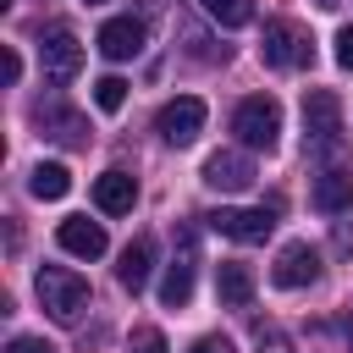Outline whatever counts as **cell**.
Returning a JSON list of instances; mask_svg holds the SVG:
<instances>
[{
	"label": "cell",
	"instance_id": "28",
	"mask_svg": "<svg viewBox=\"0 0 353 353\" xmlns=\"http://www.w3.org/2000/svg\"><path fill=\"white\" fill-rule=\"evenodd\" d=\"M347 347H353V320H347Z\"/></svg>",
	"mask_w": 353,
	"mask_h": 353
},
{
	"label": "cell",
	"instance_id": "9",
	"mask_svg": "<svg viewBox=\"0 0 353 353\" xmlns=\"http://www.w3.org/2000/svg\"><path fill=\"white\" fill-rule=\"evenodd\" d=\"M270 281L287 287V292L314 287V281H320V254H314L309 243H287V248L276 254V265H270Z\"/></svg>",
	"mask_w": 353,
	"mask_h": 353
},
{
	"label": "cell",
	"instance_id": "29",
	"mask_svg": "<svg viewBox=\"0 0 353 353\" xmlns=\"http://www.w3.org/2000/svg\"><path fill=\"white\" fill-rule=\"evenodd\" d=\"M88 6H105V0H88Z\"/></svg>",
	"mask_w": 353,
	"mask_h": 353
},
{
	"label": "cell",
	"instance_id": "24",
	"mask_svg": "<svg viewBox=\"0 0 353 353\" xmlns=\"http://www.w3.org/2000/svg\"><path fill=\"white\" fill-rule=\"evenodd\" d=\"M132 353H165V336H160V331H143V336H138V347H132Z\"/></svg>",
	"mask_w": 353,
	"mask_h": 353
},
{
	"label": "cell",
	"instance_id": "10",
	"mask_svg": "<svg viewBox=\"0 0 353 353\" xmlns=\"http://www.w3.org/2000/svg\"><path fill=\"white\" fill-rule=\"evenodd\" d=\"M204 188H215V193H243V188H254V160L237 154V149H215V154L204 160Z\"/></svg>",
	"mask_w": 353,
	"mask_h": 353
},
{
	"label": "cell",
	"instance_id": "6",
	"mask_svg": "<svg viewBox=\"0 0 353 353\" xmlns=\"http://www.w3.org/2000/svg\"><path fill=\"white\" fill-rule=\"evenodd\" d=\"M204 116H210V110H204V99H199V94H182V99H165V105H160L154 132H160L171 149H188V143L204 132Z\"/></svg>",
	"mask_w": 353,
	"mask_h": 353
},
{
	"label": "cell",
	"instance_id": "13",
	"mask_svg": "<svg viewBox=\"0 0 353 353\" xmlns=\"http://www.w3.org/2000/svg\"><path fill=\"white\" fill-rule=\"evenodd\" d=\"M309 204H314L320 215H342V210L353 204V176H347L342 165H325V171L309 182Z\"/></svg>",
	"mask_w": 353,
	"mask_h": 353
},
{
	"label": "cell",
	"instance_id": "8",
	"mask_svg": "<svg viewBox=\"0 0 353 353\" xmlns=\"http://www.w3.org/2000/svg\"><path fill=\"white\" fill-rule=\"evenodd\" d=\"M204 221H210V232H221V237H232V243H265L270 226H276V210H270V204H254V210L221 204V210L204 215Z\"/></svg>",
	"mask_w": 353,
	"mask_h": 353
},
{
	"label": "cell",
	"instance_id": "17",
	"mask_svg": "<svg viewBox=\"0 0 353 353\" xmlns=\"http://www.w3.org/2000/svg\"><path fill=\"white\" fill-rule=\"evenodd\" d=\"M215 292H221L226 309H248V303H254V270L237 265V259H226V265L215 270Z\"/></svg>",
	"mask_w": 353,
	"mask_h": 353
},
{
	"label": "cell",
	"instance_id": "23",
	"mask_svg": "<svg viewBox=\"0 0 353 353\" xmlns=\"http://www.w3.org/2000/svg\"><path fill=\"white\" fill-rule=\"evenodd\" d=\"M188 353H232V342H226V336H199Z\"/></svg>",
	"mask_w": 353,
	"mask_h": 353
},
{
	"label": "cell",
	"instance_id": "15",
	"mask_svg": "<svg viewBox=\"0 0 353 353\" xmlns=\"http://www.w3.org/2000/svg\"><path fill=\"white\" fill-rule=\"evenodd\" d=\"M94 204H99L105 215H127V210L138 204V176H132V171H99V176H94Z\"/></svg>",
	"mask_w": 353,
	"mask_h": 353
},
{
	"label": "cell",
	"instance_id": "3",
	"mask_svg": "<svg viewBox=\"0 0 353 353\" xmlns=\"http://www.w3.org/2000/svg\"><path fill=\"white\" fill-rule=\"evenodd\" d=\"M232 132H237V143H248V149H276V138H281V105H276L270 94H248V99L232 110Z\"/></svg>",
	"mask_w": 353,
	"mask_h": 353
},
{
	"label": "cell",
	"instance_id": "19",
	"mask_svg": "<svg viewBox=\"0 0 353 353\" xmlns=\"http://www.w3.org/2000/svg\"><path fill=\"white\" fill-rule=\"evenodd\" d=\"M199 6H204V17L221 22V28H248V22H254V0H199Z\"/></svg>",
	"mask_w": 353,
	"mask_h": 353
},
{
	"label": "cell",
	"instance_id": "16",
	"mask_svg": "<svg viewBox=\"0 0 353 353\" xmlns=\"http://www.w3.org/2000/svg\"><path fill=\"white\" fill-rule=\"evenodd\" d=\"M149 270H154V243H149V237H132V243L121 248L116 281H121L127 292H143V287H149Z\"/></svg>",
	"mask_w": 353,
	"mask_h": 353
},
{
	"label": "cell",
	"instance_id": "4",
	"mask_svg": "<svg viewBox=\"0 0 353 353\" xmlns=\"http://www.w3.org/2000/svg\"><path fill=\"white\" fill-rule=\"evenodd\" d=\"M39 72L50 77V83H72L77 77V66H83V44H77V33L66 28V22H50V28H39Z\"/></svg>",
	"mask_w": 353,
	"mask_h": 353
},
{
	"label": "cell",
	"instance_id": "5",
	"mask_svg": "<svg viewBox=\"0 0 353 353\" xmlns=\"http://www.w3.org/2000/svg\"><path fill=\"white\" fill-rule=\"evenodd\" d=\"M303 132H309L314 154H331L342 143V99L331 88H309L303 94Z\"/></svg>",
	"mask_w": 353,
	"mask_h": 353
},
{
	"label": "cell",
	"instance_id": "2",
	"mask_svg": "<svg viewBox=\"0 0 353 353\" xmlns=\"http://www.w3.org/2000/svg\"><path fill=\"white\" fill-rule=\"evenodd\" d=\"M259 61L276 66V72H298V66L314 61V39H309L298 22L276 17V22H265V33H259Z\"/></svg>",
	"mask_w": 353,
	"mask_h": 353
},
{
	"label": "cell",
	"instance_id": "18",
	"mask_svg": "<svg viewBox=\"0 0 353 353\" xmlns=\"http://www.w3.org/2000/svg\"><path fill=\"white\" fill-rule=\"evenodd\" d=\"M28 193H33V199H44V204H55V199H66V193H72V171H66L61 160H39V165L28 171Z\"/></svg>",
	"mask_w": 353,
	"mask_h": 353
},
{
	"label": "cell",
	"instance_id": "26",
	"mask_svg": "<svg viewBox=\"0 0 353 353\" xmlns=\"http://www.w3.org/2000/svg\"><path fill=\"white\" fill-rule=\"evenodd\" d=\"M259 353H287V342H281V336H265V342H259Z\"/></svg>",
	"mask_w": 353,
	"mask_h": 353
},
{
	"label": "cell",
	"instance_id": "1",
	"mask_svg": "<svg viewBox=\"0 0 353 353\" xmlns=\"http://www.w3.org/2000/svg\"><path fill=\"white\" fill-rule=\"evenodd\" d=\"M33 287H39V303H44L50 320H61V325H77V320H83V309H88V281H83L77 270L44 265V270L33 276Z\"/></svg>",
	"mask_w": 353,
	"mask_h": 353
},
{
	"label": "cell",
	"instance_id": "7",
	"mask_svg": "<svg viewBox=\"0 0 353 353\" xmlns=\"http://www.w3.org/2000/svg\"><path fill=\"white\" fill-rule=\"evenodd\" d=\"M33 127L44 132V138H55V143H88V121L61 99V94H44V99H33Z\"/></svg>",
	"mask_w": 353,
	"mask_h": 353
},
{
	"label": "cell",
	"instance_id": "14",
	"mask_svg": "<svg viewBox=\"0 0 353 353\" xmlns=\"http://www.w3.org/2000/svg\"><path fill=\"white\" fill-rule=\"evenodd\" d=\"M55 243H61L66 254H77V259H99V254H105V226L88 221V215H66V221L55 226Z\"/></svg>",
	"mask_w": 353,
	"mask_h": 353
},
{
	"label": "cell",
	"instance_id": "22",
	"mask_svg": "<svg viewBox=\"0 0 353 353\" xmlns=\"http://www.w3.org/2000/svg\"><path fill=\"white\" fill-rule=\"evenodd\" d=\"M6 353H55V347H50L44 336H11V347H6Z\"/></svg>",
	"mask_w": 353,
	"mask_h": 353
},
{
	"label": "cell",
	"instance_id": "12",
	"mask_svg": "<svg viewBox=\"0 0 353 353\" xmlns=\"http://www.w3.org/2000/svg\"><path fill=\"white\" fill-rule=\"evenodd\" d=\"M143 39H149L143 17H110V22L99 28V55H105V61H132V55L143 50Z\"/></svg>",
	"mask_w": 353,
	"mask_h": 353
},
{
	"label": "cell",
	"instance_id": "27",
	"mask_svg": "<svg viewBox=\"0 0 353 353\" xmlns=\"http://www.w3.org/2000/svg\"><path fill=\"white\" fill-rule=\"evenodd\" d=\"M314 6H320V11H336V6H342V0H314Z\"/></svg>",
	"mask_w": 353,
	"mask_h": 353
},
{
	"label": "cell",
	"instance_id": "11",
	"mask_svg": "<svg viewBox=\"0 0 353 353\" xmlns=\"http://www.w3.org/2000/svg\"><path fill=\"white\" fill-rule=\"evenodd\" d=\"M193 265H199V248H193V232H182L176 237V259H171V270L160 281V303L165 309H182L193 298Z\"/></svg>",
	"mask_w": 353,
	"mask_h": 353
},
{
	"label": "cell",
	"instance_id": "20",
	"mask_svg": "<svg viewBox=\"0 0 353 353\" xmlns=\"http://www.w3.org/2000/svg\"><path fill=\"white\" fill-rule=\"evenodd\" d=\"M94 105H99V110H121V105H127V77H116V72L99 77V83H94Z\"/></svg>",
	"mask_w": 353,
	"mask_h": 353
},
{
	"label": "cell",
	"instance_id": "25",
	"mask_svg": "<svg viewBox=\"0 0 353 353\" xmlns=\"http://www.w3.org/2000/svg\"><path fill=\"white\" fill-rule=\"evenodd\" d=\"M17 77H22V55H17V50H6V83H17Z\"/></svg>",
	"mask_w": 353,
	"mask_h": 353
},
{
	"label": "cell",
	"instance_id": "21",
	"mask_svg": "<svg viewBox=\"0 0 353 353\" xmlns=\"http://www.w3.org/2000/svg\"><path fill=\"white\" fill-rule=\"evenodd\" d=\"M336 66H342V72H353V22L336 33Z\"/></svg>",
	"mask_w": 353,
	"mask_h": 353
}]
</instances>
